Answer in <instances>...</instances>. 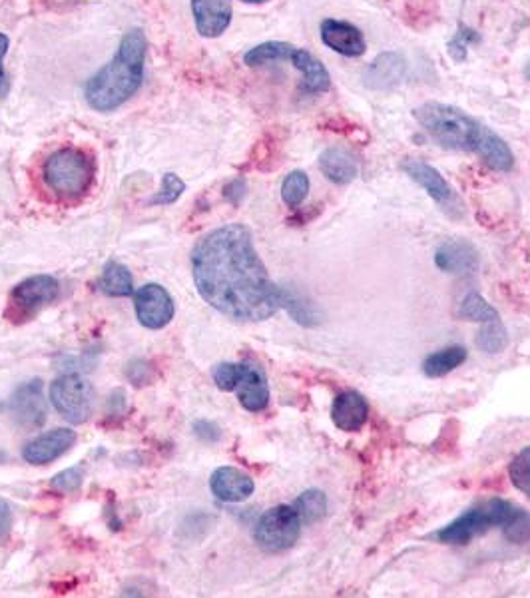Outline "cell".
<instances>
[{"label":"cell","mask_w":530,"mask_h":598,"mask_svg":"<svg viewBox=\"0 0 530 598\" xmlns=\"http://www.w3.org/2000/svg\"><path fill=\"white\" fill-rule=\"evenodd\" d=\"M232 0H192L196 28L204 38L222 36L232 22Z\"/></svg>","instance_id":"obj_14"},{"label":"cell","mask_w":530,"mask_h":598,"mask_svg":"<svg viewBox=\"0 0 530 598\" xmlns=\"http://www.w3.org/2000/svg\"><path fill=\"white\" fill-rule=\"evenodd\" d=\"M331 419L337 429L345 433H355L369 419V403L357 391H343L333 401Z\"/></svg>","instance_id":"obj_16"},{"label":"cell","mask_w":530,"mask_h":598,"mask_svg":"<svg viewBox=\"0 0 530 598\" xmlns=\"http://www.w3.org/2000/svg\"><path fill=\"white\" fill-rule=\"evenodd\" d=\"M283 60H289L303 74V88L307 92L321 94V92L329 90L331 76H329L327 68L311 52H307L303 48H297V46H293V44L287 42Z\"/></svg>","instance_id":"obj_15"},{"label":"cell","mask_w":530,"mask_h":598,"mask_svg":"<svg viewBox=\"0 0 530 598\" xmlns=\"http://www.w3.org/2000/svg\"><path fill=\"white\" fill-rule=\"evenodd\" d=\"M8 44H10V40H8V36H6V34H2V32H0V84H2V80H4V70H2V60H4V56H6V52H8Z\"/></svg>","instance_id":"obj_37"},{"label":"cell","mask_w":530,"mask_h":598,"mask_svg":"<svg viewBox=\"0 0 530 598\" xmlns=\"http://www.w3.org/2000/svg\"><path fill=\"white\" fill-rule=\"evenodd\" d=\"M301 525V517L293 505H279L262 515L254 537L265 553H283L297 543Z\"/></svg>","instance_id":"obj_6"},{"label":"cell","mask_w":530,"mask_h":598,"mask_svg":"<svg viewBox=\"0 0 530 598\" xmlns=\"http://www.w3.org/2000/svg\"><path fill=\"white\" fill-rule=\"evenodd\" d=\"M46 188L62 200L86 196L96 178L94 158L80 148H60L52 152L42 168Z\"/></svg>","instance_id":"obj_4"},{"label":"cell","mask_w":530,"mask_h":598,"mask_svg":"<svg viewBox=\"0 0 530 598\" xmlns=\"http://www.w3.org/2000/svg\"><path fill=\"white\" fill-rule=\"evenodd\" d=\"M477 154L483 158V162L487 166H491L497 172H511L515 166V156H513L511 148L491 128H485L481 144L477 148Z\"/></svg>","instance_id":"obj_22"},{"label":"cell","mask_w":530,"mask_h":598,"mask_svg":"<svg viewBox=\"0 0 530 598\" xmlns=\"http://www.w3.org/2000/svg\"><path fill=\"white\" fill-rule=\"evenodd\" d=\"M407 62L401 52L379 54L363 72V82L371 90H391L403 82Z\"/></svg>","instance_id":"obj_12"},{"label":"cell","mask_w":530,"mask_h":598,"mask_svg":"<svg viewBox=\"0 0 530 598\" xmlns=\"http://www.w3.org/2000/svg\"><path fill=\"white\" fill-rule=\"evenodd\" d=\"M242 2H248V4H262V2H267V0H242Z\"/></svg>","instance_id":"obj_38"},{"label":"cell","mask_w":530,"mask_h":598,"mask_svg":"<svg viewBox=\"0 0 530 598\" xmlns=\"http://www.w3.org/2000/svg\"><path fill=\"white\" fill-rule=\"evenodd\" d=\"M525 513L509 501L489 499L479 507L463 513L457 521L433 535L443 545H469L475 537L497 527H515Z\"/></svg>","instance_id":"obj_5"},{"label":"cell","mask_w":530,"mask_h":598,"mask_svg":"<svg viewBox=\"0 0 530 598\" xmlns=\"http://www.w3.org/2000/svg\"><path fill=\"white\" fill-rule=\"evenodd\" d=\"M212 493L226 503H242L256 491L254 479L236 467H220L210 481Z\"/></svg>","instance_id":"obj_18"},{"label":"cell","mask_w":530,"mask_h":598,"mask_svg":"<svg viewBox=\"0 0 530 598\" xmlns=\"http://www.w3.org/2000/svg\"><path fill=\"white\" fill-rule=\"evenodd\" d=\"M82 477H84L82 467H70V469L58 473L50 485H52V489H56L60 493H72L82 485Z\"/></svg>","instance_id":"obj_33"},{"label":"cell","mask_w":530,"mask_h":598,"mask_svg":"<svg viewBox=\"0 0 530 598\" xmlns=\"http://www.w3.org/2000/svg\"><path fill=\"white\" fill-rule=\"evenodd\" d=\"M295 511L299 513L301 517V523L303 525H313L317 521H321L325 517V511H327V499L321 491L317 489H311V491H305L301 493L295 503H293Z\"/></svg>","instance_id":"obj_25"},{"label":"cell","mask_w":530,"mask_h":598,"mask_svg":"<svg viewBox=\"0 0 530 598\" xmlns=\"http://www.w3.org/2000/svg\"><path fill=\"white\" fill-rule=\"evenodd\" d=\"M459 315L467 317L471 321H477V323H485V325L501 321L499 311L487 299L479 296L477 292H473V294H469L467 298L463 299V303L459 307Z\"/></svg>","instance_id":"obj_26"},{"label":"cell","mask_w":530,"mask_h":598,"mask_svg":"<svg viewBox=\"0 0 530 598\" xmlns=\"http://www.w3.org/2000/svg\"><path fill=\"white\" fill-rule=\"evenodd\" d=\"M12 525V511L4 499H0V541L8 535Z\"/></svg>","instance_id":"obj_35"},{"label":"cell","mask_w":530,"mask_h":598,"mask_svg":"<svg viewBox=\"0 0 530 598\" xmlns=\"http://www.w3.org/2000/svg\"><path fill=\"white\" fill-rule=\"evenodd\" d=\"M401 168L407 172V176L417 182L453 220H461L465 216V204L463 200L457 196V192L447 184V180L439 174V170H435L433 166H429L423 160L417 158H407L403 160Z\"/></svg>","instance_id":"obj_8"},{"label":"cell","mask_w":530,"mask_h":598,"mask_svg":"<svg viewBox=\"0 0 530 598\" xmlns=\"http://www.w3.org/2000/svg\"><path fill=\"white\" fill-rule=\"evenodd\" d=\"M50 401L70 423H84L92 413L94 389L80 375H64L52 383Z\"/></svg>","instance_id":"obj_7"},{"label":"cell","mask_w":530,"mask_h":598,"mask_svg":"<svg viewBox=\"0 0 530 598\" xmlns=\"http://www.w3.org/2000/svg\"><path fill=\"white\" fill-rule=\"evenodd\" d=\"M184 192H186L184 180L180 176H176V174H166L164 180H162L160 192L154 198H150L148 204L150 206H170V204L178 202Z\"/></svg>","instance_id":"obj_29"},{"label":"cell","mask_w":530,"mask_h":598,"mask_svg":"<svg viewBox=\"0 0 530 598\" xmlns=\"http://www.w3.org/2000/svg\"><path fill=\"white\" fill-rule=\"evenodd\" d=\"M321 172L333 182V184H349L359 174V164L355 156L345 148H327L319 158Z\"/></svg>","instance_id":"obj_20"},{"label":"cell","mask_w":530,"mask_h":598,"mask_svg":"<svg viewBox=\"0 0 530 598\" xmlns=\"http://www.w3.org/2000/svg\"><path fill=\"white\" fill-rule=\"evenodd\" d=\"M194 431L206 443H216L220 439V429L214 423H210V421H198L194 425Z\"/></svg>","instance_id":"obj_34"},{"label":"cell","mask_w":530,"mask_h":598,"mask_svg":"<svg viewBox=\"0 0 530 598\" xmlns=\"http://www.w3.org/2000/svg\"><path fill=\"white\" fill-rule=\"evenodd\" d=\"M527 78L530 80V64L527 66Z\"/></svg>","instance_id":"obj_39"},{"label":"cell","mask_w":530,"mask_h":598,"mask_svg":"<svg viewBox=\"0 0 530 598\" xmlns=\"http://www.w3.org/2000/svg\"><path fill=\"white\" fill-rule=\"evenodd\" d=\"M12 413L16 421L24 427H40L46 419V407H44V395H42V383L36 379L32 383L22 385L12 401H10Z\"/></svg>","instance_id":"obj_17"},{"label":"cell","mask_w":530,"mask_h":598,"mask_svg":"<svg viewBox=\"0 0 530 598\" xmlns=\"http://www.w3.org/2000/svg\"><path fill=\"white\" fill-rule=\"evenodd\" d=\"M479 34L471 28H465L461 26L459 32L455 34V38L449 42V54L457 60V62H463L467 58V48L473 44V42H479Z\"/></svg>","instance_id":"obj_32"},{"label":"cell","mask_w":530,"mask_h":598,"mask_svg":"<svg viewBox=\"0 0 530 598\" xmlns=\"http://www.w3.org/2000/svg\"><path fill=\"white\" fill-rule=\"evenodd\" d=\"M194 282L202 299L238 321H264L283 307L279 290L256 252L252 232L242 224L214 230L192 254Z\"/></svg>","instance_id":"obj_1"},{"label":"cell","mask_w":530,"mask_h":598,"mask_svg":"<svg viewBox=\"0 0 530 598\" xmlns=\"http://www.w3.org/2000/svg\"><path fill=\"white\" fill-rule=\"evenodd\" d=\"M244 190H246V184L242 180H234L228 188H226V198L234 204L240 202V198L244 196Z\"/></svg>","instance_id":"obj_36"},{"label":"cell","mask_w":530,"mask_h":598,"mask_svg":"<svg viewBox=\"0 0 530 598\" xmlns=\"http://www.w3.org/2000/svg\"><path fill=\"white\" fill-rule=\"evenodd\" d=\"M509 477L513 485L530 499V445L513 459L509 467Z\"/></svg>","instance_id":"obj_30"},{"label":"cell","mask_w":530,"mask_h":598,"mask_svg":"<svg viewBox=\"0 0 530 598\" xmlns=\"http://www.w3.org/2000/svg\"><path fill=\"white\" fill-rule=\"evenodd\" d=\"M415 120L437 144L461 152H477L487 128L467 112L441 102H427L419 106L415 110Z\"/></svg>","instance_id":"obj_3"},{"label":"cell","mask_w":530,"mask_h":598,"mask_svg":"<svg viewBox=\"0 0 530 598\" xmlns=\"http://www.w3.org/2000/svg\"><path fill=\"white\" fill-rule=\"evenodd\" d=\"M134 307L140 323L148 329H162L174 319V299L158 284L140 288L134 296Z\"/></svg>","instance_id":"obj_9"},{"label":"cell","mask_w":530,"mask_h":598,"mask_svg":"<svg viewBox=\"0 0 530 598\" xmlns=\"http://www.w3.org/2000/svg\"><path fill=\"white\" fill-rule=\"evenodd\" d=\"M465 361H467V349L461 345H453L437 353H431L423 361V371L427 377H445L457 367H461Z\"/></svg>","instance_id":"obj_23"},{"label":"cell","mask_w":530,"mask_h":598,"mask_svg":"<svg viewBox=\"0 0 530 598\" xmlns=\"http://www.w3.org/2000/svg\"><path fill=\"white\" fill-rule=\"evenodd\" d=\"M76 441V433L72 429H54L36 439H32L24 449L22 457L32 465H46L64 455Z\"/></svg>","instance_id":"obj_13"},{"label":"cell","mask_w":530,"mask_h":598,"mask_svg":"<svg viewBox=\"0 0 530 598\" xmlns=\"http://www.w3.org/2000/svg\"><path fill=\"white\" fill-rule=\"evenodd\" d=\"M236 391H238L242 407L248 409L250 413L264 411L267 403H269V387H267L265 375L260 369H256L252 365H246L244 377H242Z\"/></svg>","instance_id":"obj_21"},{"label":"cell","mask_w":530,"mask_h":598,"mask_svg":"<svg viewBox=\"0 0 530 598\" xmlns=\"http://www.w3.org/2000/svg\"><path fill=\"white\" fill-rule=\"evenodd\" d=\"M100 290L110 298H128L134 292L132 274L126 266L118 262H108L100 278Z\"/></svg>","instance_id":"obj_24"},{"label":"cell","mask_w":530,"mask_h":598,"mask_svg":"<svg viewBox=\"0 0 530 598\" xmlns=\"http://www.w3.org/2000/svg\"><path fill=\"white\" fill-rule=\"evenodd\" d=\"M435 264L447 274H471L479 268V254L469 242L449 240L439 246Z\"/></svg>","instance_id":"obj_19"},{"label":"cell","mask_w":530,"mask_h":598,"mask_svg":"<svg viewBox=\"0 0 530 598\" xmlns=\"http://www.w3.org/2000/svg\"><path fill=\"white\" fill-rule=\"evenodd\" d=\"M244 371V363H220L214 369V381L222 391H236L244 377Z\"/></svg>","instance_id":"obj_31"},{"label":"cell","mask_w":530,"mask_h":598,"mask_svg":"<svg viewBox=\"0 0 530 598\" xmlns=\"http://www.w3.org/2000/svg\"><path fill=\"white\" fill-rule=\"evenodd\" d=\"M307 192H309V178L305 172L295 170L285 176L281 184V198L289 208H297L299 204H303Z\"/></svg>","instance_id":"obj_27"},{"label":"cell","mask_w":530,"mask_h":598,"mask_svg":"<svg viewBox=\"0 0 530 598\" xmlns=\"http://www.w3.org/2000/svg\"><path fill=\"white\" fill-rule=\"evenodd\" d=\"M477 345L487 353H501L509 345V333L503 325V321L487 323L485 329H481L477 337Z\"/></svg>","instance_id":"obj_28"},{"label":"cell","mask_w":530,"mask_h":598,"mask_svg":"<svg viewBox=\"0 0 530 598\" xmlns=\"http://www.w3.org/2000/svg\"><path fill=\"white\" fill-rule=\"evenodd\" d=\"M321 40L333 52H339L349 58L361 56L367 50L363 32L355 24L345 22V20L325 18L321 22Z\"/></svg>","instance_id":"obj_11"},{"label":"cell","mask_w":530,"mask_h":598,"mask_svg":"<svg viewBox=\"0 0 530 598\" xmlns=\"http://www.w3.org/2000/svg\"><path fill=\"white\" fill-rule=\"evenodd\" d=\"M58 298V282L52 276H34L18 284L12 294L10 301L18 315L28 317L34 315L40 307L52 303Z\"/></svg>","instance_id":"obj_10"},{"label":"cell","mask_w":530,"mask_h":598,"mask_svg":"<svg viewBox=\"0 0 530 598\" xmlns=\"http://www.w3.org/2000/svg\"><path fill=\"white\" fill-rule=\"evenodd\" d=\"M148 40L144 30L124 34L116 56L100 68L84 86L86 104L96 112H114L142 86Z\"/></svg>","instance_id":"obj_2"}]
</instances>
